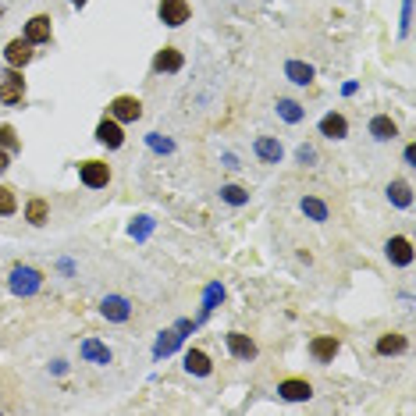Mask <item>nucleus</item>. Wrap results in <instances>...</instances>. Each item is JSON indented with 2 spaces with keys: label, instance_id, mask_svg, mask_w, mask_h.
<instances>
[{
  "label": "nucleus",
  "instance_id": "412c9836",
  "mask_svg": "<svg viewBox=\"0 0 416 416\" xmlns=\"http://www.w3.org/2000/svg\"><path fill=\"white\" fill-rule=\"evenodd\" d=\"M406 335H395V331H388V335L377 338V356H399V352H406Z\"/></svg>",
  "mask_w": 416,
  "mask_h": 416
},
{
  "label": "nucleus",
  "instance_id": "5701e85b",
  "mask_svg": "<svg viewBox=\"0 0 416 416\" xmlns=\"http://www.w3.org/2000/svg\"><path fill=\"white\" fill-rule=\"evenodd\" d=\"M285 75H288V82H296V86H309V82H314V68H309L306 61H288Z\"/></svg>",
  "mask_w": 416,
  "mask_h": 416
},
{
  "label": "nucleus",
  "instance_id": "2eb2a0df",
  "mask_svg": "<svg viewBox=\"0 0 416 416\" xmlns=\"http://www.w3.org/2000/svg\"><path fill=\"white\" fill-rule=\"evenodd\" d=\"M182 65H185V57L175 47H164L153 57V72H160V75H175V72H182Z\"/></svg>",
  "mask_w": 416,
  "mask_h": 416
},
{
  "label": "nucleus",
  "instance_id": "423d86ee",
  "mask_svg": "<svg viewBox=\"0 0 416 416\" xmlns=\"http://www.w3.org/2000/svg\"><path fill=\"white\" fill-rule=\"evenodd\" d=\"M96 142L100 146H107V150H121L124 146V129H121V121H114L111 114L103 118L96 124Z\"/></svg>",
  "mask_w": 416,
  "mask_h": 416
},
{
  "label": "nucleus",
  "instance_id": "7c9ffc66",
  "mask_svg": "<svg viewBox=\"0 0 416 416\" xmlns=\"http://www.w3.org/2000/svg\"><path fill=\"white\" fill-rule=\"evenodd\" d=\"M146 142H150V146H153L157 153H175V142H171V139H164L160 132H150V135H146Z\"/></svg>",
  "mask_w": 416,
  "mask_h": 416
},
{
  "label": "nucleus",
  "instance_id": "9d476101",
  "mask_svg": "<svg viewBox=\"0 0 416 416\" xmlns=\"http://www.w3.org/2000/svg\"><path fill=\"white\" fill-rule=\"evenodd\" d=\"M4 61H8V68H25L29 61H32V43H29L25 36L11 39V43L4 47Z\"/></svg>",
  "mask_w": 416,
  "mask_h": 416
},
{
  "label": "nucleus",
  "instance_id": "f3484780",
  "mask_svg": "<svg viewBox=\"0 0 416 416\" xmlns=\"http://www.w3.org/2000/svg\"><path fill=\"white\" fill-rule=\"evenodd\" d=\"M320 135H324V139H345V135H349L345 114H338V111L324 114V118H320Z\"/></svg>",
  "mask_w": 416,
  "mask_h": 416
},
{
  "label": "nucleus",
  "instance_id": "6e6552de",
  "mask_svg": "<svg viewBox=\"0 0 416 416\" xmlns=\"http://www.w3.org/2000/svg\"><path fill=\"white\" fill-rule=\"evenodd\" d=\"M111 118L121 121V124L139 121V118H142V103H139L135 96H114V100H111Z\"/></svg>",
  "mask_w": 416,
  "mask_h": 416
},
{
  "label": "nucleus",
  "instance_id": "39448f33",
  "mask_svg": "<svg viewBox=\"0 0 416 416\" xmlns=\"http://www.w3.org/2000/svg\"><path fill=\"white\" fill-rule=\"evenodd\" d=\"M22 96H25V78H22V72L18 68H8L4 72V78H0V103H22Z\"/></svg>",
  "mask_w": 416,
  "mask_h": 416
},
{
  "label": "nucleus",
  "instance_id": "c756f323",
  "mask_svg": "<svg viewBox=\"0 0 416 416\" xmlns=\"http://www.w3.org/2000/svg\"><path fill=\"white\" fill-rule=\"evenodd\" d=\"M221 299H224V288H221V285H210V288H206V299H203V317L210 314V309H214Z\"/></svg>",
  "mask_w": 416,
  "mask_h": 416
},
{
  "label": "nucleus",
  "instance_id": "20e7f679",
  "mask_svg": "<svg viewBox=\"0 0 416 416\" xmlns=\"http://www.w3.org/2000/svg\"><path fill=\"white\" fill-rule=\"evenodd\" d=\"M8 285H11V292H14V296H32L36 288L43 285V274H39L36 267H14Z\"/></svg>",
  "mask_w": 416,
  "mask_h": 416
},
{
  "label": "nucleus",
  "instance_id": "a211bd4d",
  "mask_svg": "<svg viewBox=\"0 0 416 416\" xmlns=\"http://www.w3.org/2000/svg\"><path fill=\"white\" fill-rule=\"evenodd\" d=\"M253 150H256V157H260L263 164H281V157H285L281 142H278V139H270V135H260V139L253 142Z\"/></svg>",
  "mask_w": 416,
  "mask_h": 416
},
{
  "label": "nucleus",
  "instance_id": "c9c22d12",
  "mask_svg": "<svg viewBox=\"0 0 416 416\" xmlns=\"http://www.w3.org/2000/svg\"><path fill=\"white\" fill-rule=\"evenodd\" d=\"M72 4H75V8H86V0H72Z\"/></svg>",
  "mask_w": 416,
  "mask_h": 416
},
{
  "label": "nucleus",
  "instance_id": "a878e982",
  "mask_svg": "<svg viewBox=\"0 0 416 416\" xmlns=\"http://www.w3.org/2000/svg\"><path fill=\"white\" fill-rule=\"evenodd\" d=\"M47 214H50V206H47V199H29V206H25V221L29 224H47Z\"/></svg>",
  "mask_w": 416,
  "mask_h": 416
},
{
  "label": "nucleus",
  "instance_id": "7ed1b4c3",
  "mask_svg": "<svg viewBox=\"0 0 416 416\" xmlns=\"http://www.w3.org/2000/svg\"><path fill=\"white\" fill-rule=\"evenodd\" d=\"M78 178L86 189H107L111 185V168L103 160H82L78 164Z\"/></svg>",
  "mask_w": 416,
  "mask_h": 416
},
{
  "label": "nucleus",
  "instance_id": "f03ea898",
  "mask_svg": "<svg viewBox=\"0 0 416 416\" xmlns=\"http://www.w3.org/2000/svg\"><path fill=\"white\" fill-rule=\"evenodd\" d=\"M189 14H193V8H189V0H160L157 4V18L168 29H178V25H185L189 22Z\"/></svg>",
  "mask_w": 416,
  "mask_h": 416
},
{
  "label": "nucleus",
  "instance_id": "4468645a",
  "mask_svg": "<svg viewBox=\"0 0 416 416\" xmlns=\"http://www.w3.org/2000/svg\"><path fill=\"white\" fill-rule=\"evenodd\" d=\"M278 395H281L285 402H306L309 395H314V384L303 381V377H288V381L278 384Z\"/></svg>",
  "mask_w": 416,
  "mask_h": 416
},
{
  "label": "nucleus",
  "instance_id": "f257e3e1",
  "mask_svg": "<svg viewBox=\"0 0 416 416\" xmlns=\"http://www.w3.org/2000/svg\"><path fill=\"white\" fill-rule=\"evenodd\" d=\"M189 331H196V320H178L175 327L160 331V338H157V345H153V356H157V360L171 356V352L185 342V335H189Z\"/></svg>",
  "mask_w": 416,
  "mask_h": 416
},
{
  "label": "nucleus",
  "instance_id": "6ab92c4d",
  "mask_svg": "<svg viewBox=\"0 0 416 416\" xmlns=\"http://www.w3.org/2000/svg\"><path fill=\"white\" fill-rule=\"evenodd\" d=\"M370 135L377 142H388V139L399 135V124H395L388 114H377V118H370Z\"/></svg>",
  "mask_w": 416,
  "mask_h": 416
},
{
  "label": "nucleus",
  "instance_id": "b1692460",
  "mask_svg": "<svg viewBox=\"0 0 416 416\" xmlns=\"http://www.w3.org/2000/svg\"><path fill=\"white\" fill-rule=\"evenodd\" d=\"M299 210H303L309 221H327V203L317 199V196H303V199H299Z\"/></svg>",
  "mask_w": 416,
  "mask_h": 416
},
{
  "label": "nucleus",
  "instance_id": "aec40b11",
  "mask_svg": "<svg viewBox=\"0 0 416 416\" xmlns=\"http://www.w3.org/2000/svg\"><path fill=\"white\" fill-rule=\"evenodd\" d=\"M82 360L107 366V363H111V349L103 345V342H96V338H86V342H82Z\"/></svg>",
  "mask_w": 416,
  "mask_h": 416
},
{
  "label": "nucleus",
  "instance_id": "f704fd0d",
  "mask_svg": "<svg viewBox=\"0 0 416 416\" xmlns=\"http://www.w3.org/2000/svg\"><path fill=\"white\" fill-rule=\"evenodd\" d=\"M406 164H409V168L416 164V146H406Z\"/></svg>",
  "mask_w": 416,
  "mask_h": 416
},
{
  "label": "nucleus",
  "instance_id": "4be33fe9",
  "mask_svg": "<svg viewBox=\"0 0 416 416\" xmlns=\"http://www.w3.org/2000/svg\"><path fill=\"white\" fill-rule=\"evenodd\" d=\"M388 199H391L395 206H402V210H406V206L413 203V185H409V182H402V178L388 182Z\"/></svg>",
  "mask_w": 416,
  "mask_h": 416
},
{
  "label": "nucleus",
  "instance_id": "c85d7f7f",
  "mask_svg": "<svg viewBox=\"0 0 416 416\" xmlns=\"http://www.w3.org/2000/svg\"><path fill=\"white\" fill-rule=\"evenodd\" d=\"M18 210V199H14V189H8V185H0V214L11 217Z\"/></svg>",
  "mask_w": 416,
  "mask_h": 416
},
{
  "label": "nucleus",
  "instance_id": "9b49d317",
  "mask_svg": "<svg viewBox=\"0 0 416 416\" xmlns=\"http://www.w3.org/2000/svg\"><path fill=\"white\" fill-rule=\"evenodd\" d=\"M224 342H228V352H232L235 360H256V342L249 335H242V331H228Z\"/></svg>",
  "mask_w": 416,
  "mask_h": 416
},
{
  "label": "nucleus",
  "instance_id": "72a5a7b5",
  "mask_svg": "<svg viewBox=\"0 0 416 416\" xmlns=\"http://www.w3.org/2000/svg\"><path fill=\"white\" fill-rule=\"evenodd\" d=\"M8 168H11V153H8V150H0V175H4Z\"/></svg>",
  "mask_w": 416,
  "mask_h": 416
},
{
  "label": "nucleus",
  "instance_id": "cd10ccee",
  "mask_svg": "<svg viewBox=\"0 0 416 416\" xmlns=\"http://www.w3.org/2000/svg\"><path fill=\"white\" fill-rule=\"evenodd\" d=\"M22 142H18V132L11 129V124H0V150H8V153H14Z\"/></svg>",
  "mask_w": 416,
  "mask_h": 416
},
{
  "label": "nucleus",
  "instance_id": "f8f14e48",
  "mask_svg": "<svg viewBox=\"0 0 416 416\" xmlns=\"http://www.w3.org/2000/svg\"><path fill=\"white\" fill-rule=\"evenodd\" d=\"M100 314L107 317V320H114V324H124V320L132 317V303L124 299V296H107V299L100 303Z\"/></svg>",
  "mask_w": 416,
  "mask_h": 416
},
{
  "label": "nucleus",
  "instance_id": "2f4dec72",
  "mask_svg": "<svg viewBox=\"0 0 416 416\" xmlns=\"http://www.w3.org/2000/svg\"><path fill=\"white\" fill-rule=\"evenodd\" d=\"M296 157H299V164H314V160H317V150H314V146H299Z\"/></svg>",
  "mask_w": 416,
  "mask_h": 416
},
{
  "label": "nucleus",
  "instance_id": "dca6fc26",
  "mask_svg": "<svg viewBox=\"0 0 416 416\" xmlns=\"http://www.w3.org/2000/svg\"><path fill=\"white\" fill-rule=\"evenodd\" d=\"M185 370H189L193 377H210V373H214V360L206 356L203 349H189V352H185Z\"/></svg>",
  "mask_w": 416,
  "mask_h": 416
},
{
  "label": "nucleus",
  "instance_id": "1a4fd4ad",
  "mask_svg": "<svg viewBox=\"0 0 416 416\" xmlns=\"http://www.w3.org/2000/svg\"><path fill=\"white\" fill-rule=\"evenodd\" d=\"M384 256L395 263V267H409L413 263V242L406 235H391L384 242Z\"/></svg>",
  "mask_w": 416,
  "mask_h": 416
},
{
  "label": "nucleus",
  "instance_id": "ddd939ff",
  "mask_svg": "<svg viewBox=\"0 0 416 416\" xmlns=\"http://www.w3.org/2000/svg\"><path fill=\"white\" fill-rule=\"evenodd\" d=\"M338 349H342V342L335 335H317L314 342H309V356H314L317 363H331L338 356Z\"/></svg>",
  "mask_w": 416,
  "mask_h": 416
},
{
  "label": "nucleus",
  "instance_id": "bb28decb",
  "mask_svg": "<svg viewBox=\"0 0 416 416\" xmlns=\"http://www.w3.org/2000/svg\"><path fill=\"white\" fill-rule=\"evenodd\" d=\"M221 199L232 203V206H245L249 203V193L242 189V185H221Z\"/></svg>",
  "mask_w": 416,
  "mask_h": 416
},
{
  "label": "nucleus",
  "instance_id": "0eeeda50",
  "mask_svg": "<svg viewBox=\"0 0 416 416\" xmlns=\"http://www.w3.org/2000/svg\"><path fill=\"white\" fill-rule=\"evenodd\" d=\"M50 36H54V18L50 14H32L29 22H25V39H29L32 47L50 43Z\"/></svg>",
  "mask_w": 416,
  "mask_h": 416
},
{
  "label": "nucleus",
  "instance_id": "473e14b6",
  "mask_svg": "<svg viewBox=\"0 0 416 416\" xmlns=\"http://www.w3.org/2000/svg\"><path fill=\"white\" fill-rule=\"evenodd\" d=\"M146 232H150V217H139V224H132V235H139V239H142Z\"/></svg>",
  "mask_w": 416,
  "mask_h": 416
},
{
  "label": "nucleus",
  "instance_id": "393cba45",
  "mask_svg": "<svg viewBox=\"0 0 416 416\" xmlns=\"http://www.w3.org/2000/svg\"><path fill=\"white\" fill-rule=\"evenodd\" d=\"M278 114L288 121V124H299L303 118H306V111H303V103H296V100H288V96H281L278 100Z\"/></svg>",
  "mask_w": 416,
  "mask_h": 416
}]
</instances>
